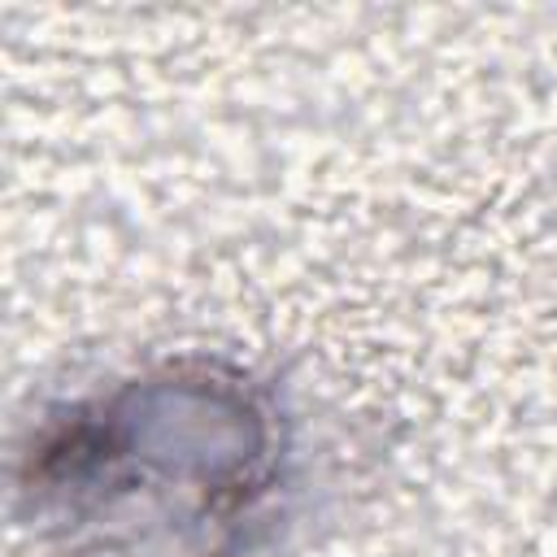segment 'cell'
I'll return each mask as SVG.
<instances>
[{"mask_svg":"<svg viewBox=\"0 0 557 557\" xmlns=\"http://www.w3.org/2000/svg\"><path fill=\"white\" fill-rule=\"evenodd\" d=\"M283 457L261 383L178 361L52 409L22 453L17 496L57 557H244Z\"/></svg>","mask_w":557,"mask_h":557,"instance_id":"6da1fadb","label":"cell"}]
</instances>
